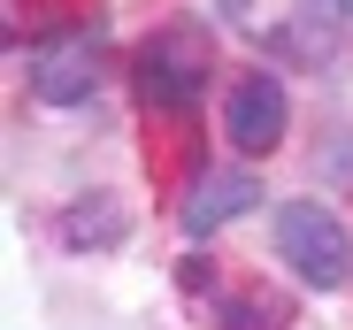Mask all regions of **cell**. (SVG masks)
<instances>
[{
  "mask_svg": "<svg viewBox=\"0 0 353 330\" xmlns=\"http://www.w3.org/2000/svg\"><path fill=\"white\" fill-rule=\"evenodd\" d=\"M269 238H276L284 269H292L300 285H315V292L353 285V231L338 223V207H323V200H284V207L269 215Z\"/></svg>",
  "mask_w": 353,
  "mask_h": 330,
  "instance_id": "6da1fadb",
  "label": "cell"
},
{
  "mask_svg": "<svg viewBox=\"0 0 353 330\" xmlns=\"http://www.w3.org/2000/svg\"><path fill=\"white\" fill-rule=\"evenodd\" d=\"M208 70H215L208 31H200V23H161V31L146 39V54H139V100L176 116V107H192V100H200Z\"/></svg>",
  "mask_w": 353,
  "mask_h": 330,
  "instance_id": "7a4b0ae2",
  "label": "cell"
},
{
  "mask_svg": "<svg viewBox=\"0 0 353 330\" xmlns=\"http://www.w3.org/2000/svg\"><path fill=\"white\" fill-rule=\"evenodd\" d=\"M23 77H31V92H39L46 107L85 100L92 77H100V23H77V31L39 39V46H31V62H23Z\"/></svg>",
  "mask_w": 353,
  "mask_h": 330,
  "instance_id": "3957f363",
  "label": "cell"
},
{
  "mask_svg": "<svg viewBox=\"0 0 353 330\" xmlns=\"http://www.w3.org/2000/svg\"><path fill=\"white\" fill-rule=\"evenodd\" d=\"M223 131H230L239 154H276V138H284V85L269 70H246L230 85V100H223Z\"/></svg>",
  "mask_w": 353,
  "mask_h": 330,
  "instance_id": "277c9868",
  "label": "cell"
},
{
  "mask_svg": "<svg viewBox=\"0 0 353 330\" xmlns=\"http://www.w3.org/2000/svg\"><path fill=\"white\" fill-rule=\"evenodd\" d=\"M246 207H261V185H254L246 169H208V177L192 185V200H185V231L208 238L215 223H230V215H246Z\"/></svg>",
  "mask_w": 353,
  "mask_h": 330,
  "instance_id": "5b68a950",
  "label": "cell"
},
{
  "mask_svg": "<svg viewBox=\"0 0 353 330\" xmlns=\"http://www.w3.org/2000/svg\"><path fill=\"white\" fill-rule=\"evenodd\" d=\"M215 322H223V330H284L292 307H284V300H223Z\"/></svg>",
  "mask_w": 353,
  "mask_h": 330,
  "instance_id": "8992f818",
  "label": "cell"
},
{
  "mask_svg": "<svg viewBox=\"0 0 353 330\" xmlns=\"http://www.w3.org/2000/svg\"><path fill=\"white\" fill-rule=\"evenodd\" d=\"M108 246V238H123V215H115V200H100V215H85V200H77V215H70V246Z\"/></svg>",
  "mask_w": 353,
  "mask_h": 330,
  "instance_id": "52a82bcc",
  "label": "cell"
},
{
  "mask_svg": "<svg viewBox=\"0 0 353 330\" xmlns=\"http://www.w3.org/2000/svg\"><path fill=\"white\" fill-rule=\"evenodd\" d=\"M330 8H353V0H330Z\"/></svg>",
  "mask_w": 353,
  "mask_h": 330,
  "instance_id": "ba28073f",
  "label": "cell"
}]
</instances>
